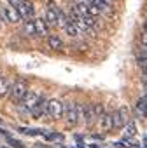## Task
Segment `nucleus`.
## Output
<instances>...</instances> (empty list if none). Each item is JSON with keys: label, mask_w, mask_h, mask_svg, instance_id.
Segmentation results:
<instances>
[{"label": "nucleus", "mask_w": 147, "mask_h": 148, "mask_svg": "<svg viewBox=\"0 0 147 148\" xmlns=\"http://www.w3.org/2000/svg\"><path fill=\"white\" fill-rule=\"evenodd\" d=\"M28 91H30V87H28L26 79H16V80L12 82V86H11L9 99H11L12 103H19V101L26 96V92H28Z\"/></svg>", "instance_id": "nucleus-1"}, {"label": "nucleus", "mask_w": 147, "mask_h": 148, "mask_svg": "<svg viewBox=\"0 0 147 148\" xmlns=\"http://www.w3.org/2000/svg\"><path fill=\"white\" fill-rule=\"evenodd\" d=\"M128 122H130V110H128L126 106H121V108H117V110L112 113L114 129H123Z\"/></svg>", "instance_id": "nucleus-2"}, {"label": "nucleus", "mask_w": 147, "mask_h": 148, "mask_svg": "<svg viewBox=\"0 0 147 148\" xmlns=\"http://www.w3.org/2000/svg\"><path fill=\"white\" fill-rule=\"evenodd\" d=\"M65 105V112H63V117L67 120L68 125H77L79 124V115H77V103L74 101H68V103H63Z\"/></svg>", "instance_id": "nucleus-3"}, {"label": "nucleus", "mask_w": 147, "mask_h": 148, "mask_svg": "<svg viewBox=\"0 0 147 148\" xmlns=\"http://www.w3.org/2000/svg\"><path fill=\"white\" fill-rule=\"evenodd\" d=\"M63 112H65V105L60 99H49L47 101V115L54 120L63 119Z\"/></svg>", "instance_id": "nucleus-4"}, {"label": "nucleus", "mask_w": 147, "mask_h": 148, "mask_svg": "<svg viewBox=\"0 0 147 148\" xmlns=\"http://www.w3.org/2000/svg\"><path fill=\"white\" fill-rule=\"evenodd\" d=\"M58 11H60V7H56L54 2H49L46 14H44V19L47 21L49 26H58Z\"/></svg>", "instance_id": "nucleus-5"}, {"label": "nucleus", "mask_w": 147, "mask_h": 148, "mask_svg": "<svg viewBox=\"0 0 147 148\" xmlns=\"http://www.w3.org/2000/svg\"><path fill=\"white\" fill-rule=\"evenodd\" d=\"M18 12L21 14L23 19H32L35 16V7H33V4L30 0H21V4L18 7Z\"/></svg>", "instance_id": "nucleus-6"}, {"label": "nucleus", "mask_w": 147, "mask_h": 148, "mask_svg": "<svg viewBox=\"0 0 147 148\" xmlns=\"http://www.w3.org/2000/svg\"><path fill=\"white\" fill-rule=\"evenodd\" d=\"M47 101H49V99H46V98H40V99H39V103L30 110L32 119H42L44 113H47Z\"/></svg>", "instance_id": "nucleus-7"}, {"label": "nucleus", "mask_w": 147, "mask_h": 148, "mask_svg": "<svg viewBox=\"0 0 147 148\" xmlns=\"http://www.w3.org/2000/svg\"><path fill=\"white\" fill-rule=\"evenodd\" d=\"M96 122H98V127L102 129V132L105 134V132H110L112 129H114V124H112V113H103L100 119H96Z\"/></svg>", "instance_id": "nucleus-8"}, {"label": "nucleus", "mask_w": 147, "mask_h": 148, "mask_svg": "<svg viewBox=\"0 0 147 148\" xmlns=\"http://www.w3.org/2000/svg\"><path fill=\"white\" fill-rule=\"evenodd\" d=\"M35 21V28H37V35L39 37H49V25L44 18H37Z\"/></svg>", "instance_id": "nucleus-9"}, {"label": "nucleus", "mask_w": 147, "mask_h": 148, "mask_svg": "<svg viewBox=\"0 0 147 148\" xmlns=\"http://www.w3.org/2000/svg\"><path fill=\"white\" fill-rule=\"evenodd\" d=\"M4 18L9 21V23H19L23 18H21V14L18 12V9H14V7H6L4 9Z\"/></svg>", "instance_id": "nucleus-10"}, {"label": "nucleus", "mask_w": 147, "mask_h": 148, "mask_svg": "<svg viewBox=\"0 0 147 148\" xmlns=\"http://www.w3.org/2000/svg\"><path fill=\"white\" fill-rule=\"evenodd\" d=\"M23 33H25V37H28V38L39 37V35H37V28H35V21L25 19V23H23Z\"/></svg>", "instance_id": "nucleus-11"}, {"label": "nucleus", "mask_w": 147, "mask_h": 148, "mask_svg": "<svg viewBox=\"0 0 147 148\" xmlns=\"http://www.w3.org/2000/svg\"><path fill=\"white\" fill-rule=\"evenodd\" d=\"M47 45H49L53 51H61V49L65 47L63 38H61L60 35H49V37H47Z\"/></svg>", "instance_id": "nucleus-12"}, {"label": "nucleus", "mask_w": 147, "mask_h": 148, "mask_svg": "<svg viewBox=\"0 0 147 148\" xmlns=\"http://www.w3.org/2000/svg\"><path fill=\"white\" fill-rule=\"evenodd\" d=\"M95 120H96V117H95L93 103H89V105H84V124H86V125H91Z\"/></svg>", "instance_id": "nucleus-13"}, {"label": "nucleus", "mask_w": 147, "mask_h": 148, "mask_svg": "<svg viewBox=\"0 0 147 148\" xmlns=\"http://www.w3.org/2000/svg\"><path fill=\"white\" fill-rule=\"evenodd\" d=\"M18 131L26 136H46L47 134L46 129H33V127H18Z\"/></svg>", "instance_id": "nucleus-14"}, {"label": "nucleus", "mask_w": 147, "mask_h": 148, "mask_svg": "<svg viewBox=\"0 0 147 148\" xmlns=\"http://www.w3.org/2000/svg\"><path fill=\"white\" fill-rule=\"evenodd\" d=\"M63 30H65V33H67L68 37H72V38H77V37H79V33H81V30L76 26V23L70 21V19H68V23L65 25V28H63Z\"/></svg>", "instance_id": "nucleus-15"}, {"label": "nucleus", "mask_w": 147, "mask_h": 148, "mask_svg": "<svg viewBox=\"0 0 147 148\" xmlns=\"http://www.w3.org/2000/svg\"><path fill=\"white\" fill-rule=\"evenodd\" d=\"M137 113H138L140 119H142V117H147V94L142 96V98L137 101Z\"/></svg>", "instance_id": "nucleus-16"}, {"label": "nucleus", "mask_w": 147, "mask_h": 148, "mask_svg": "<svg viewBox=\"0 0 147 148\" xmlns=\"http://www.w3.org/2000/svg\"><path fill=\"white\" fill-rule=\"evenodd\" d=\"M11 86H12V84H11L6 77L0 79V99L6 98V96H9V92H11Z\"/></svg>", "instance_id": "nucleus-17"}, {"label": "nucleus", "mask_w": 147, "mask_h": 148, "mask_svg": "<svg viewBox=\"0 0 147 148\" xmlns=\"http://www.w3.org/2000/svg\"><path fill=\"white\" fill-rule=\"evenodd\" d=\"M124 136H130V138L137 136V125H135L133 120H130V122L124 125Z\"/></svg>", "instance_id": "nucleus-18"}, {"label": "nucleus", "mask_w": 147, "mask_h": 148, "mask_svg": "<svg viewBox=\"0 0 147 148\" xmlns=\"http://www.w3.org/2000/svg\"><path fill=\"white\" fill-rule=\"evenodd\" d=\"M44 139L46 141H60V143H63V139H65V136L61 134V132H47L46 136H44Z\"/></svg>", "instance_id": "nucleus-19"}, {"label": "nucleus", "mask_w": 147, "mask_h": 148, "mask_svg": "<svg viewBox=\"0 0 147 148\" xmlns=\"http://www.w3.org/2000/svg\"><path fill=\"white\" fill-rule=\"evenodd\" d=\"M6 139H7V143H9V145H11L12 148H26L23 141H19V139H14L12 136H7Z\"/></svg>", "instance_id": "nucleus-20"}, {"label": "nucleus", "mask_w": 147, "mask_h": 148, "mask_svg": "<svg viewBox=\"0 0 147 148\" xmlns=\"http://www.w3.org/2000/svg\"><path fill=\"white\" fill-rule=\"evenodd\" d=\"M93 110H95V117H96V119H100V117L105 113V110H103V105H102V103H93Z\"/></svg>", "instance_id": "nucleus-21"}, {"label": "nucleus", "mask_w": 147, "mask_h": 148, "mask_svg": "<svg viewBox=\"0 0 147 148\" xmlns=\"http://www.w3.org/2000/svg\"><path fill=\"white\" fill-rule=\"evenodd\" d=\"M140 45L147 47V30H142V35H140Z\"/></svg>", "instance_id": "nucleus-22"}, {"label": "nucleus", "mask_w": 147, "mask_h": 148, "mask_svg": "<svg viewBox=\"0 0 147 148\" xmlns=\"http://www.w3.org/2000/svg\"><path fill=\"white\" fill-rule=\"evenodd\" d=\"M91 138H93V139H96V141H98V139H100V141H103L105 134H103V132H100V134H98V132H95V134H91Z\"/></svg>", "instance_id": "nucleus-23"}, {"label": "nucleus", "mask_w": 147, "mask_h": 148, "mask_svg": "<svg viewBox=\"0 0 147 148\" xmlns=\"http://www.w3.org/2000/svg\"><path fill=\"white\" fill-rule=\"evenodd\" d=\"M112 148H126V145L123 141H116V143H112Z\"/></svg>", "instance_id": "nucleus-24"}, {"label": "nucleus", "mask_w": 147, "mask_h": 148, "mask_svg": "<svg viewBox=\"0 0 147 148\" xmlns=\"http://www.w3.org/2000/svg\"><path fill=\"white\" fill-rule=\"evenodd\" d=\"M33 148H58V146H49V145H42V143H35Z\"/></svg>", "instance_id": "nucleus-25"}, {"label": "nucleus", "mask_w": 147, "mask_h": 148, "mask_svg": "<svg viewBox=\"0 0 147 148\" xmlns=\"http://www.w3.org/2000/svg\"><path fill=\"white\" fill-rule=\"evenodd\" d=\"M0 136H4V138H7V136H11L6 129H2V127H0Z\"/></svg>", "instance_id": "nucleus-26"}, {"label": "nucleus", "mask_w": 147, "mask_h": 148, "mask_svg": "<svg viewBox=\"0 0 147 148\" xmlns=\"http://www.w3.org/2000/svg\"><path fill=\"white\" fill-rule=\"evenodd\" d=\"M77 148H86V146H84V143H83V141H79V145H77Z\"/></svg>", "instance_id": "nucleus-27"}, {"label": "nucleus", "mask_w": 147, "mask_h": 148, "mask_svg": "<svg viewBox=\"0 0 147 148\" xmlns=\"http://www.w3.org/2000/svg\"><path fill=\"white\" fill-rule=\"evenodd\" d=\"M144 30H147V18H145V21H144Z\"/></svg>", "instance_id": "nucleus-28"}, {"label": "nucleus", "mask_w": 147, "mask_h": 148, "mask_svg": "<svg viewBox=\"0 0 147 148\" xmlns=\"http://www.w3.org/2000/svg\"><path fill=\"white\" fill-rule=\"evenodd\" d=\"M144 148H147V139H144Z\"/></svg>", "instance_id": "nucleus-29"}, {"label": "nucleus", "mask_w": 147, "mask_h": 148, "mask_svg": "<svg viewBox=\"0 0 147 148\" xmlns=\"http://www.w3.org/2000/svg\"><path fill=\"white\" fill-rule=\"evenodd\" d=\"M0 124H2V119H0Z\"/></svg>", "instance_id": "nucleus-30"}, {"label": "nucleus", "mask_w": 147, "mask_h": 148, "mask_svg": "<svg viewBox=\"0 0 147 148\" xmlns=\"http://www.w3.org/2000/svg\"><path fill=\"white\" fill-rule=\"evenodd\" d=\"M145 139H147V134H145Z\"/></svg>", "instance_id": "nucleus-31"}]
</instances>
